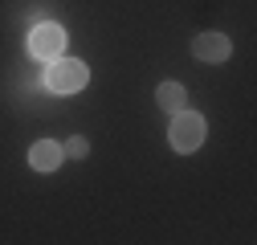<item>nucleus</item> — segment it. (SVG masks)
<instances>
[{
  "label": "nucleus",
  "mask_w": 257,
  "mask_h": 245,
  "mask_svg": "<svg viewBox=\"0 0 257 245\" xmlns=\"http://www.w3.org/2000/svg\"><path fill=\"white\" fill-rule=\"evenodd\" d=\"M86 82H90V70L78 57H66V53H57L49 61V70H45V86L57 90V94H74V90H82Z\"/></svg>",
  "instance_id": "f257e3e1"
},
{
  "label": "nucleus",
  "mask_w": 257,
  "mask_h": 245,
  "mask_svg": "<svg viewBox=\"0 0 257 245\" xmlns=\"http://www.w3.org/2000/svg\"><path fill=\"white\" fill-rule=\"evenodd\" d=\"M204 135H208V127H204V118L200 114H192V110H176V118H172V147L176 151H196L200 143H204Z\"/></svg>",
  "instance_id": "f03ea898"
},
{
  "label": "nucleus",
  "mask_w": 257,
  "mask_h": 245,
  "mask_svg": "<svg viewBox=\"0 0 257 245\" xmlns=\"http://www.w3.org/2000/svg\"><path fill=\"white\" fill-rule=\"evenodd\" d=\"M61 49H66V29L53 25V21L37 25L33 33H29V53H33L37 61H53Z\"/></svg>",
  "instance_id": "7ed1b4c3"
},
{
  "label": "nucleus",
  "mask_w": 257,
  "mask_h": 245,
  "mask_svg": "<svg viewBox=\"0 0 257 245\" xmlns=\"http://www.w3.org/2000/svg\"><path fill=\"white\" fill-rule=\"evenodd\" d=\"M192 53H196L200 61H224L233 53V41L224 33H200L196 41H192Z\"/></svg>",
  "instance_id": "20e7f679"
},
{
  "label": "nucleus",
  "mask_w": 257,
  "mask_h": 245,
  "mask_svg": "<svg viewBox=\"0 0 257 245\" xmlns=\"http://www.w3.org/2000/svg\"><path fill=\"white\" fill-rule=\"evenodd\" d=\"M61 156H66V151H61L53 139H37L33 147H29V168L33 172H57Z\"/></svg>",
  "instance_id": "39448f33"
},
{
  "label": "nucleus",
  "mask_w": 257,
  "mask_h": 245,
  "mask_svg": "<svg viewBox=\"0 0 257 245\" xmlns=\"http://www.w3.org/2000/svg\"><path fill=\"white\" fill-rule=\"evenodd\" d=\"M155 98H159V106H164V110H184V102H188V94H184V86L180 82H164V86H159L155 90Z\"/></svg>",
  "instance_id": "423d86ee"
},
{
  "label": "nucleus",
  "mask_w": 257,
  "mask_h": 245,
  "mask_svg": "<svg viewBox=\"0 0 257 245\" xmlns=\"http://www.w3.org/2000/svg\"><path fill=\"white\" fill-rule=\"evenodd\" d=\"M86 151H90V143H86L82 135H74V139H70V156H74V160H82Z\"/></svg>",
  "instance_id": "0eeeda50"
}]
</instances>
